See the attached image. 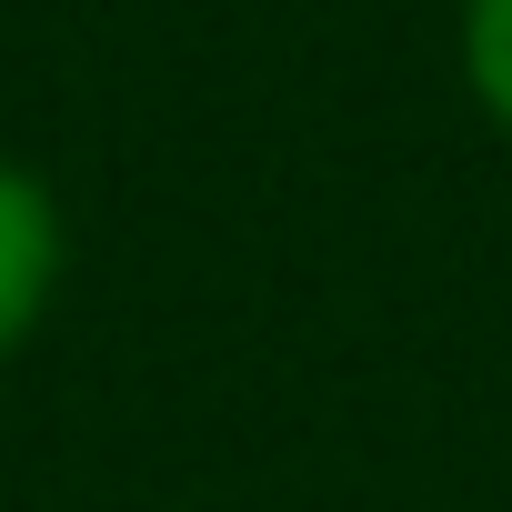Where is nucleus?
Wrapping results in <instances>:
<instances>
[{"label":"nucleus","instance_id":"obj_2","mask_svg":"<svg viewBox=\"0 0 512 512\" xmlns=\"http://www.w3.org/2000/svg\"><path fill=\"white\" fill-rule=\"evenodd\" d=\"M452 71H462V101L512 141V0H462Z\"/></svg>","mask_w":512,"mask_h":512},{"label":"nucleus","instance_id":"obj_1","mask_svg":"<svg viewBox=\"0 0 512 512\" xmlns=\"http://www.w3.org/2000/svg\"><path fill=\"white\" fill-rule=\"evenodd\" d=\"M61 282H71V221H61V191H51L31 161L0 151V372L41 342Z\"/></svg>","mask_w":512,"mask_h":512}]
</instances>
